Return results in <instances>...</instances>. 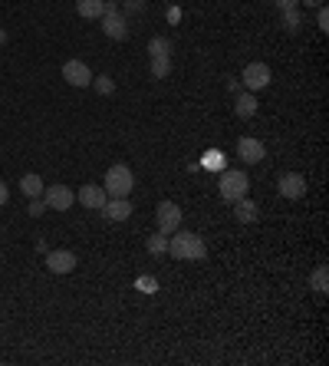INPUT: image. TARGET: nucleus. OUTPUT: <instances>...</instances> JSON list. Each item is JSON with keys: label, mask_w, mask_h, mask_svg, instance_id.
<instances>
[{"label": "nucleus", "mask_w": 329, "mask_h": 366, "mask_svg": "<svg viewBox=\"0 0 329 366\" xmlns=\"http://www.w3.org/2000/svg\"><path fill=\"white\" fill-rule=\"evenodd\" d=\"M168 254L175 261H204L208 258V244L195 231L178 228L175 234H168Z\"/></svg>", "instance_id": "1"}, {"label": "nucleus", "mask_w": 329, "mask_h": 366, "mask_svg": "<svg viewBox=\"0 0 329 366\" xmlns=\"http://www.w3.org/2000/svg\"><path fill=\"white\" fill-rule=\"evenodd\" d=\"M103 188H105V195H109V199H129V195H132V188H135V172L125 165V162L112 165L109 172H105Z\"/></svg>", "instance_id": "2"}, {"label": "nucleus", "mask_w": 329, "mask_h": 366, "mask_svg": "<svg viewBox=\"0 0 329 366\" xmlns=\"http://www.w3.org/2000/svg\"><path fill=\"white\" fill-rule=\"evenodd\" d=\"M217 192H221V199L231 201V205H234L237 199H244V195L251 192L247 172H244V168H224L221 179H217Z\"/></svg>", "instance_id": "3"}, {"label": "nucleus", "mask_w": 329, "mask_h": 366, "mask_svg": "<svg viewBox=\"0 0 329 366\" xmlns=\"http://www.w3.org/2000/svg\"><path fill=\"white\" fill-rule=\"evenodd\" d=\"M99 27H103V33L109 37V40H125V37L132 33L129 17L122 14L119 3H105V14L99 17Z\"/></svg>", "instance_id": "4"}, {"label": "nucleus", "mask_w": 329, "mask_h": 366, "mask_svg": "<svg viewBox=\"0 0 329 366\" xmlns=\"http://www.w3.org/2000/svg\"><path fill=\"white\" fill-rule=\"evenodd\" d=\"M270 79H273V70H270L267 63H247L244 66V73H240V86L247 92H260L270 86Z\"/></svg>", "instance_id": "5"}, {"label": "nucleus", "mask_w": 329, "mask_h": 366, "mask_svg": "<svg viewBox=\"0 0 329 366\" xmlns=\"http://www.w3.org/2000/svg\"><path fill=\"white\" fill-rule=\"evenodd\" d=\"M155 225L162 234H175L181 228V208L178 201H158V208H155Z\"/></svg>", "instance_id": "6"}, {"label": "nucleus", "mask_w": 329, "mask_h": 366, "mask_svg": "<svg viewBox=\"0 0 329 366\" xmlns=\"http://www.w3.org/2000/svg\"><path fill=\"white\" fill-rule=\"evenodd\" d=\"M43 201H46V208H50V212H70V208H73V201H76V195H73V188H70V185H46V188H43Z\"/></svg>", "instance_id": "7"}, {"label": "nucleus", "mask_w": 329, "mask_h": 366, "mask_svg": "<svg viewBox=\"0 0 329 366\" xmlns=\"http://www.w3.org/2000/svg\"><path fill=\"white\" fill-rule=\"evenodd\" d=\"M237 159L244 165H257V162L267 159V145H264L257 136H240L237 139Z\"/></svg>", "instance_id": "8"}, {"label": "nucleus", "mask_w": 329, "mask_h": 366, "mask_svg": "<svg viewBox=\"0 0 329 366\" xmlns=\"http://www.w3.org/2000/svg\"><path fill=\"white\" fill-rule=\"evenodd\" d=\"M63 79L76 90H83V86H92V70L83 60H66L63 63Z\"/></svg>", "instance_id": "9"}, {"label": "nucleus", "mask_w": 329, "mask_h": 366, "mask_svg": "<svg viewBox=\"0 0 329 366\" xmlns=\"http://www.w3.org/2000/svg\"><path fill=\"white\" fill-rule=\"evenodd\" d=\"M277 192L284 195V199L290 201H297L306 195V179L299 175V172H284L280 179H277Z\"/></svg>", "instance_id": "10"}, {"label": "nucleus", "mask_w": 329, "mask_h": 366, "mask_svg": "<svg viewBox=\"0 0 329 366\" xmlns=\"http://www.w3.org/2000/svg\"><path fill=\"white\" fill-rule=\"evenodd\" d=\"M76 201H79L83 208H89V212H103V205L109 201V195H105L103 185L89 182V185H83V188L76 192Z\"/></svg>", "instance_id": "11"}, {"label": "nucleus", "mask_w": 329, "mask_h": 366, "mask_svg": "<svg viewBox=\"0 0 329 366\" xmlns=\"http://www.w3.org/2000/svg\"><path fill=\"white\" fill-rule=\"evenodd\" d=\"M46 271H50V274H73L76 254L73 251H50V254H46Z\"/></svg>", "instance_id": "12"}, {"label": "nucleus", "mask_w": 329, "mask_h": 366, "mask_svg": "<svg viewBox=\"0 0 329 366\" xmlns=\"http://www.w3.org/2000/svg\"><path fill=\"white\" fill-rule=\"evenodd\" d=\"M103 214L109 221H129V218H132V201L129 199H109L103 205Z\"/></svg>", "instance_id": "13"}, {"label": "nucleus", "mask_w": 329, "mask_h": 366, "mask_svg": "<svg viewBox=\"0 0 329 366\" xmlns=\"http://www.w3.org/2000/svg\"><path fill=\"white\" fill-rule=\"evenodd\" d=\"M257 109H260V103H257V92H237L234 96V112H237L240 119H254Z\"/></svg>", "instance_id": "14"}, {"label": "nucleus", "mask_w": 329, "mask_h": 366, "mask_svg": "<svg viewBox=\"0 0 329 366\" xmlns=\"http://www.w3.org/2000/svg\"><path fill=\"white\" fill-rule=\"evenodd\" d=\"M234 218H237L240 225H254L257 218H260V212H257V205L251 199H247V195H244V199H237L234 201Z\"/></svg>", "instance_id": "15"}, {"label": "nucleus", "mask_w": 329, "mask_h": 366, "mask_svg": "<svg viewBox=\"0 0 329 366\" xmlns=\"http://www.w3.org/2000/svg\"><path fill=\"white\" fill-rule=\"evenodd\" d=\"M76 14L83 20H99L105 14V0H76Z\"/></svg>", "instance_id": "16"}, {"label": "nucleus", "mask_w": 329, "mask_h": 366, "mask_svg": "<svg viewBox=\"0 0 329 366\" xmlns=\"http://www.w3.org/2000/svg\"><path fill=\"white\" fill-rule=\"evenodd\" d=\"M43 188H46V182L36 175V172H27V175L20 179V192H23L27 199H40V195H43Z\"/></svg>", "instance_id": "17"}, {"label": "nucleus", "mask_w": 329, "mask_h": 366, "mask_svg": "<svg viewBox=\"0 0 329 366\" xmlns=\"http://www.w3.org/2000/svg\"><path fill=\"white\" fill-rule=\"evenodd\" d=\"M310 287H313L319 297H326V290H329V267L326 264H319L313 274H310Z\"/></svg>", "instance_id": "18"}, {"label": "nucleus", "mask_w": 329, "mask_h": 366, "mask_svg": "<svg viewBox=\"0 0 329 366\" xmlns=\"http://www.w3.org/2000/svg\"><path fill=\"white\" fill-rule=\"evenodd\" d=\"M149 70H151V79H168L171 77V57H151Z\"/></svg>", "instance_id": "19"}, {"label": "nucleus", "mask_w": 329, "mask_h": 366, "mask_svg": "<svg viewBox=\"0 0 329 366\" xmlns=\"http://www.w3.org/2000/svg\"><path fill=\"white\" fill-rule=\"evenodd\" d=\"M280 23L286 27V33H297L303 27V14H299V7H290V10H280Z\"/></svg>", "instance_id": "20"}, {"label": "nucleus", "mask_w": 329, "mask_h": 366, "mask_svg": "<svg viewBox=\"0 0 329 366\" xmlns=\"http://www.w3.org/2000/svg\"><path fill=\"white\" fill-rule=\"evenodd\" d=\"M149 53L151 57H171L175 53V43L168 37H151L149 40Z\"/></svg>", "instance_id": "21"}, {"label": "nucleus", "mask_w": 329, "mask_h": 366, "mask_svg": "<svg viewBox=\"0 0 329 366\" xmlns=\"http://www.w3.org/2000/svg\"><path fill=\"white\" fill-rule=\"evenodd\" d=\"M145 247H149V254H168V234H151L149 241H145Z\"/></svg>", "instance_id": "22"}, {"label": "nucleus", "mask_w": 329, "mask_h": 366, "mask_svg": "<svg viewBox=\"0 0 329 366\" xmlns=\"http://www.w3.org/2000/svg\"><path fill=\"white\" fill-rule=\"evenodd\" d=\"M92 86H96V92H103V96H112L116 92V79L112 77H92Z\"/></svg>", "instance_id": "23"}, {"label": "nucleus", "mask_w": 329, "mask_h": 366, "mask_svg": "<svg viewBox=\"0 0 329 366\" xmlns=\"http://www.w3.org/2000/svg\"><path fill=\"white\" fill-rule=\"evenodd\" d=\"M145 7H149V0H125V17L129 14H145Z\"/></svg>", "instance_id": "24"}, {"label": "nucleus", "mask_w": 329, "mask_h": 366, "mask_svg": "<svg viewBox=\"0 0 329 366\" xmlns=\"http://www.w3.org/2000/svg\"><path fill=\"white\" fill-rule=\"evenodd\" d=\"M27 212H30V218H40V214L46 212V201H43V195H40V199H30V208H27Z\"/></svg>", "instance_id": "25"}, {"label": "nucleus", "mask_w": 329, "mask_h": 366, "mask_svg": "<svg viewBox=\"0 0 329 366\" xmlns=\"http://www.w3.org/2000/svg\"><path fill=\"white\" fill-rule=\"evenodd\" d=\"M316 27H319L323 33H329V10H326V3H323V7H319V14H316Z\"/></svg>", "instance_id": "26"}, {"label": "nucleus", "mask_w": 329, "mask_h": 366, "mask_svg": "<svg viewBox=\"0 0 329 366\" xmlns=\"http://www.w3.org/2000/svg\"><path fill=\"white\" fill-rule=\"evenodd\" d=\"M10 201V188H7V182H0V208Z\"/></svg>", "instance_id": "27"}, {"label": "nucleus", "mask_w": 329, "mask_h": 366, "mask_svg": "<svg viewBox=\"0 0 329 366\" xmlns=\"http://www.w3.org/2000/svg\"><path fill=\"white\" fill-rule=\"evenodd\" d=\"M280 10H290V7H299V0H277Z\"/></svg>", "instance_id": "28"}, {"label": "nucleus", "mask_w": 329, "mask_h": 366, "mask_svg": "<svg viewBox=\"0 0 329 366\" xmlns=\"http://www.w3.org/2000/svg\"><path fill=\"white\" fill-rule=\"evenodd\" d=\"M299 3H306V7H323V0H299Z\"/></svg>", "instance_id": "29"}, {"label": "nucleus", "mask_w": 329, "mask_h": 366, "mask_svg": "<svg viewBox=\"0 0 329 366\" xmlns=\"http://www.w3.org/2000/svg\"><path fill=\"white\" fill-rule=\"evenodd\" d=\"M7 43V30H3V27H0V46Z\"/></svg>", "instance_id": "30"}, {"label": "nucleus", "mask_w": 329, "mask_h": 366, "mask_svg": "<svg viewBox=\"0 0 329 366\" xmlns=\"http://www.w3.org/2000/svg\"><path fill=\"white\" fill-rule=\"evenodd\" d=\"M105 3H116V0H105Z\"/></svg>", "instance_id": "31"}]
</instances>
